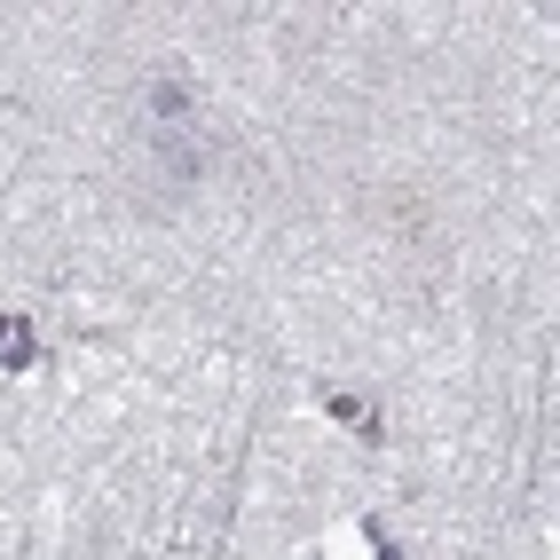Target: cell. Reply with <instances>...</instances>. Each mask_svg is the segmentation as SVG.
Listing matches in <instances>:
<instances>
[{"instance_id": "1", "label": "cell", "mask_w": 560, "mask_h": 560, "mask_svg": "<svg viewBox=\"0 0 560 560\" xmlns=\"http://www.w3.org/2000/svg\"><path fill=\"white\" fill-rule=\"evenodd\" d=\"M159 166L182 182V190H190V182H206V151H198V142H182V135H166V127H159Z\"/></svg>"}, {"instance_id": "2", "label": "cell", "mask_w": 560, "mask_h": 560, "mask_svg": "<svg viewBox=\"0 0 560 560\" xmlns=\"http://www.w3.org/2000/svg\"><path fill=\"white\" fill-rule=\"evenodd\" d=\"M151 119L174 135L182 119H190V88H182V80H159V88H151Z\"/></svg>"}, {"instance_id": "3", "label": "cell", "mask_w": 560, "mask_h": 560, "mask_svg": "<svg viewBox=\"0 0 560 560\" xmlns=\"http://www.w3.org/2000/svg\"><path fill=\"white\" fill-rule=\"evenodd\" d=\"M0 363H9V371L32 363V324L24 316H0Z\"/></svg>"}]
</instances>
